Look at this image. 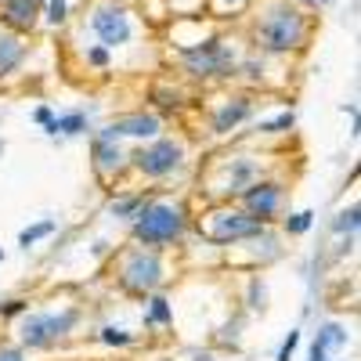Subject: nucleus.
Listing matches in <instances>:
<instances>
[{
    "mask_svg": "<svg viewBox=\"0 0 361 361\" xmlns=\"http://www.w3.org/2000/svg\"><path fill=\"white\" fill-rule=\"evenodd\" d=\"M314 37V18L289 0H264L253 22V40L271 58H289L304 51Z\"/></svg>",
    "mask_w": 361,
    "mask_h": 361,
    "instance_id": "f257e3e1",
    "label": "nucleus"
},
{
    "mask_svg": "<svg viewBox=\"0 0 361 361\" xmlns=\"http://www.w3.org/2000/svg\"><path fill=\"white\" fill-rule=\"evenodd\" d=\"M130 224H134V238L141 246L170 250L177 243H185V235L192 228V214L180 199H148Z\"/></svg>",
    "mask_w": 361,
    "mask_h": 361,
    "instance_id": "f03ea898",
    "label": "nucleus"
},
{
    "mask_svg": "<svg viewBox=\"0 0 361 361\" xmlns=\"http://www.w3.org/2000/svg\"><path fill=\"white\" fill-rule=\"evenodd\" d=\"M83 322L80 307H47V311H22L18 343L25 350H47L54 343L69 340Z\"/></svg>",
    "mask_w": 361,
    "mask_h": 361,
    "instance_id": "7ed1b4c3",
    "label": "nucleus"
},
{
    "mask_svg": "<svg viewBox=\"0 0 361 361\" xmlns=\"http://www.w3.org/2000/svg\"><path fill=\"white\" fill-rule=\"evenodd\" d=\"M177 58L192 80H231L238 66V54L224 37H199L195 44L177 47Z\"/></svg>",
    "mask_w": 361,
    "mask_h": 361,
    "instance_id": "20e7f679",
    "label": "nucleus"
},
{
    "mask_svg": "<svg viewBox=\"0 0 361 361\" xmlns=\"http://www.w3.org/2000/svg\"><path fill=\"white\" fill-rule=\"evenodd\" d=\"M166 282V264L159 257V250L152 246H130L123 257H119V267H116V286L130 293V296H148L156 293L159 286Z\"/></svg>",
    "mask_w": 361,
    "mask_h": 361,
    "instance_id": "39448f33",
    "label": "nucleus"
},
{
    "mask_svg": "<svg viewBox=\"0 0 361 361\" xmlns=\"http://www.w3.org/2000/svg\"><path fill=\"white\" fill-rule=\"evenodd\" d=\"M90 18V33L98 37L102 47L109 51H119V47H127L137 33V22H134V11L127 0H98V4H90L87 11Z\"/></svg>",
    "mask_w": 361,
    "mask_h": 361,
    "instance_id": "423d86ee",
    "label": "nucleus"
},
{
    "mask_svg": "<svg viewBox=\"0 0 361 361\" xmlns=\"http://www.w3.org/2000/svg\"><path fill=\"white\" fill-rule=\"evenodd\" d=\"M264 228H267L264 221H257L253 214H246L243 206H228V202L217 206L214 214H209V217L199 224L202 238H206V243H214V246H238V243H250V238H257Z\"/></svg>",
    "mask_w": 361,
    "mask_h": 361,
    "instance_id": "0eeeda50",
    "label": "nucleus"
},
{
    "mask_svg": "<svg viewBox=\"0 0 361 361\" xmlns=\"http://www.w3.org/2000/svg\"><path fill=\"white\" fill-rule=\"evenodd\" d=\"M185 159H188V148L180 137H152L148 145H141L137 152H130V166L148 177V180H166L173 173L185 170Z\"/></svg>",
    "mask_w": 361,
    "mask_h": 361,
    "instance_id": "6e6552de",
    "label": "nucleus"
},
{
    "mask_svg": "<svg viewBox=\"0 0 361 361\" xmlns=\"http://www.w3.org/2000/svg\"><path fill=\"white\" fill-rule=\"evenodd\" d=\"M282 199H286V185H282V180H264V177H257L253 185L243 188V195H238V202H243L246 214H253L264 224H271L279 217Z\"/></svg>",
    "mask_w": 361,
    "mask_h": 361,
    "instance_id": "1a4fd4ad",
    "label": "nucleus"
},
{
    "mask_svg": "<svg viewBox=\"0 0 361 361\" xmlns=\"http://www.w3.org/2000/svg\"><path fill=\"white\" fill-rule=\"evenodd\" d=\"M163 134V119L156 112H127V116H116L112 123H105L98 130V137H109V141H123V137H134V141H152Z\"/></svg>",
    "mask_w": 361,
    "mask_h": 361,
    "instance_id": "9d476101",
    "label": "nucleus"
},
{
    "mask_svg": "<svg viewBox=\"0 0 361 361\" xmlns=\"http://www.w3.org/2000/svg\"><path fill=\"white\" fill-rule=\"evenodd\" d=\"M221 173L224 180L217 185V199H238L243 188H250L257 177H264V166L257 156H228L221 163Z\"/></svg>",
    "mask_w": 361,
    "mask_h": 361,
    "instance_id": "9b49d317",
    "label": "nucleus"
},
{
    "mask_svg": "<svg viewBox=\"0 0 361 361\" xmlns=\"http://www.w3.org/2000/svg\"><path fill=\"white\" fill-rule=\"evenodd\" d=\"M90 166L102 180H116L130 166V156L123 152V145L119 141H109V137H94V152H90Z\"/></svg>",
    "mask_w": 361,
    "mask_h": 361,
    "instance_id": "f8f14e48",
    "label": "nucleus"
},
{
    "mask_svg": "<svg viewBox=\"0 0 361 361\" xmlns=\"http://www.w3.org/2000/svg\"><path fill=\"white\" fill-rule=\"evenodd\" d=\"M0 25L15 33H33L40 25V0H0Z\"/></svg>",
    "mask_w": 361,
    "mask_h": 361,
    "instance_id": "ddd939ff",
    "label": "nucleus"
},
{
    "mask_svg": "<svg viewBox=\"0 0 361 361\" xmlns=\"http://www.w3.org/2000/svg\"><path fill=\"white\" fill-rule=\"evenodd\" d=\"M253 116V98L250 94H235V98H224L214 112V119H209V127H214V134H231L235 127H243L246 119Z\"/></svg>",
    "mask_w": 361,
    "mask_h": 361,
    "instance_id": "4468645a",
    "label": "nucleus"
},
{
    "mask_svg": "<svg viewBox=\"0 0 361 361\" xmlns=\"http://www.w3.org/2000/svg\"><path fill=\"white\" fill-rule=\"evenodd\" d=\"M347 343H350L347 325L325 322V325H318V336H314V343H311V350H307V361H329V354L343 350Z\"/></svg>",
    "mask_w": 361,
    "mask_h": 361,
    "instance_id": "2eb2a0df",
    "label": "nucleus"
},
{
    "mask_svg": "<svg viewBox=\"0 0 361 361\" xmlns=\"http://www.w3.org/2000/svg\"><path fill=\"white\" fill-rule=\"evenodd\" d=\"M22 62H25V40H22V33L0 25V80L11 76Z\"/></svg>",
    "mask_w": 361,
    "mask_h": 361,
    "instance_id": "dca6fc26",
    "label": "nucleus"
},
{
    "mask_svg": "<svg viewBox=\"0 0 361 361\" xmlns=\"http://www.w3.org/2000/svg\"><path fill=\"white\" fill-rule=\"evenodd\" d=\"M90 130V116L83 109H73V112H62V116H54L51 123L44 127V134L51 137H80Z\"/></svg>",
    "mask_w": 361,
    "mask_h": 361,
    "instance_id": "f3484780",
    "label": "nucleus"
},
{
    "mask_svg": "<svg viewBox=\"0 0 361 361\" xmlns=\"http://www.w3.org/2000/svg\"><path fill=\"white\" fill-rule=\"evenodd\" d=\"M148 199H152L148 192H123V195H116V199L109 202V214L119 217V221H134L141 209H145Z\"/></svg>",
    "mask_w": 361,
    "mask_h": 361,
    "instance_id": "a211bd4d",
    "label": "nucleus"
},
{
    "mask_svg": "<svg viewBox=\"0 0 361 361\" xmlns=\"http://www.w3.org/2000/svg\"><path fill=\"white\" fill-rule=\"evenodd\" d=\"M145 325L148 329H166L173 325V304L156 289V293H148V311H145Z\"/></svg>",
    "mask_w": 361,
    "mask_h": 361,
    "instance_id": "6ab92c4d",
    "label": "nucleus"
},
{
    "mask_svg": "<svg viewBox=\"0 0 361 361\" xmlns=\"http://www.w3.org/2000/svg\"><path fill=\"white\" fill-rule=\"evenodd\" d=\"M54 231H58V221H54V217L37 221V224H29V228H22V231H18V246H22V250H29V246L44 243V238H47V235H54Z\"/></svg>",
    "mask_w": 361,
    "mask_h": 361,
    "instance_id": "aec40b11",
    "label": "nucleus"
},
{
    "mask_svg": "<svg viewBox=\"0 0 361 361\" xmlns=\"http://www.w3.org/2000/svg\"><path fill=\"white\" fill-rule=\"evenodd\" d=\"M357 228H361V209H357V202L347 206V209H340L336 221H333V231H336V235H347V238H354Z\"/></svg>",
    "mask_w": 361,
    "mask_h": 361,
    "instance_id": "412c9836",
    "label": "nucleus"
},
{
    "mask_svg": "<svg viewBox=\"0 0 361 361\" xmlns=\"http://www.w3.org/2000/svg\"><path fill=\"white\" fill-rule=\"evenodd\" d=\"M293 127H296V112L286 109V112H279L275 119H260V123H257V134H289Z\"/></svg>",
    "mask_w": 361,
    "mask_h": 361,
    "instance_id": "4be33fe9",
    "label": "nucleus"
},
{
    "mask_svg": "<svg viewBox=\"0 0 361 361\" xmlns=\"http://www.w3.org/2000/svg\"><path fill=\"white\" fill-rule=\"evenodd\" d=\"M40 22H47V25H66L69 22V0H40Z\"/></svg>",
    "mask_w": 361,
    "mask_h": 361,
    "instance_id": "5701e85b",
    "label": "nucleus"
},
{
    "mask_svg": "<svg viewBox=\"0 0 361 361\" xmlns=\"http://www.w3.org/2000/svg\"><path fill=\"white\" fill-rule=\"evenodd\" d=\"M311 224H314L311 209H296V214H289V217L282 221V231H286V235H307Z\"/></svg>",
    "mask_w": 361,
    "mask_h": 361,
    "instance_id": "b1692460",
    "label": "nucleus"
},
{
    "mask_svg": "<svg viewBox=\"0 0 361 361\" xmlns=\"http://www.w3.org/2000/svg\"><path fill=\"white\" fill-rule=\"evenodd\" d=\"M98 340H102L105 347H130L137 336H134V333H127V329H119V325H105L102 333H98Z\"/></svg>",
    "mask_w": 361,
    "mask_h": 361,
    "instance_id": "393cba45",
    "label": "nucleus"
},
{
    "mask_svg": "<svg viewBox=\"0 0 361 361\" xmlns=\"http://www.w3.org/2000/svg\"><path fill=\"white\" fill-rule=\"evenodd\" d=\"M166 11H170L173 18L202 15V11H206V0H166Z\"/></svg>",
    "mask_w": 361,
    "mask_h": 361,
    "instance_id": "a878e982",
    "label": "nucleus"
},
{
    "mask_svg": "<svg viewBox=\"0 0 361 361\" xmlns=\"http://www.w3.org/2000/svg\"><path fill=\"white\" fill-rule=\"evenodd\" d=\"M180 98H185V94H180L177 87H166V83L152 87V102H156V105H163V109H180V105H185Z\"/></svg>",
    "mask_w": 361,
    "mask_h": 361,
    "instance_id": "bb28decb",
    "label": "nucleus"
},
{
    "mask_svg": "<svg viewBox=\"0 0 361 361\" xmlns=\"http://www.w3.org/2000/svg\"><path fill=\"white\" fill-rule=\"evenodd\" d=\"M83 58H87L90 69H109V66H112V51L102 47V44H90V47L83 51Z\"/></svg>",
    "mask_w": 361,
    "mask_h": 361,
    "instance_id": "cd10ccee",
    "label": "nucleus"
},
{
    "mask_svg": "<svg viewBox=\"0 0 361 361\" xmlns=\"http://www.w3.org/2000/svg\"><path fill=\"white\" fill-rule=\"evenodd\" d=\"M246 304H250V311H264L267 307V286H264V279H250Z\"/></svg>",
    "mask_w": 361,
    "mask_h": 361,
    "instance_id": "c85d7f7f",
    "label": "nucleus"
},
{
    "mask_svg": "<svg viewBox=\"0 0 361 361\" xmlns=\"http://www.w3.org/2000/svg\"><path fill=\"white\" fill-rule=\"evenodd\" d=\"M257 0H206V11H246V8H253Z\"/></svg>",
    "mask_w": 361,
    "mask_h": 361,
    "instance_id": "c756f323",
    "label": "nucleus"
},
{
    "mask_svg": "<svg viewBox=\"0 0 361 361\" xmlns=\"http://www.w3.org/2000/svg\"><path fill=\"white\" fill-rule=\"evenodd\" d=\"M296 347H300V329H289V336L282 340V347H279V354H275V361H293V354H296Z\"/></svg>",
    "mask_w": 361,
    "mask_h": 361,
    "instance_id": "7c9ffc66",
    "label": "nucleus"
},
{
    "mask_svg": "<svg viewBox=\"0 0 361 361\" xmlns=\"http://www.w3.org/2000/svg\"><path fill=\"white\" fill-rule=\"evenodd\" d=\"M296 4L304 8V11H325V8H333L336 0H296Z\"/></svg>",
    "mask_w": 361,
    "mask_h": 361,
    "instance_id": "2f4dec72",
    "label": "nucleus"
},
{
    "mask_svg": "<svg viewBox=\"0 0 361 361\" xmlns=\"http://www.w3.org/2000/svg\"><path fill=\"white\" fill-rule=\"evenodd\" d=\"M33 119H37V123H40V127H47V123H51V119H54V109H51V105H37V112H33Z\"/></svg>",
    "mask_w": 361,
    "mask_h": 361,
    "instance_id": "473e14b6",
    "label": "nucleus"
},
{
    "mask_svg": "<svg viewBox=\"0 0 361 361\" xmlns=\"http://www.w3.org/2000/svg\"><path fill=\"white\" fill-rule=\"evenodd\" d=\"M343 112H350V134L357 137V134H361V116H357V105H343Z\"/></svg>",
    "mask_w": 361,
    "mask_h": 361,
    "instance_id": "72a5a7b5",
    "label": "nucleus"
},
{
    "mask_svg": "<svg viewBox=\"0 0 361 361\" xmlns=\"http://www.w3.org/2000/svg\"><path fill=\"white\" fill-rule=\"evenodd\" d=\"M29 304H25V300H11V304L4 307V311H0V314H8V318H15V314H22Z\"/></svg>",
    "mask_w": 361,
    "mask_h": 361,
    "instance_id": "f704fd0d",
    "label": "nucleus"
},
{
    "mask_svg": "<svg viewBox=\"0 0 361 361\" xmlns=\"http://www.w3.org/2000/svg\"><path fill=\"white\" fill-rule=\"evenodd\" d=\"M0 361H25L18 347H0Z\"/></svg>",
    "mask_w": 361,
    "mask_h": 361,
    "instance_id": "c9c22d12",
    "label": "nucleus"
},
{
    "mask_svg": "<svg viewBox=\"0 0 361 361\" xmlns=\"http://www.w3.org/2000/svg\"><path fill=\"white\" fill-rule=\"evenodd\" d=\"M0 264H4V250H0Z\"/></svg>",
    "mask_w": 361,
    "mask_h": 361,
    "instance_id": "e433bc0d",
    "label": "nucleus"
},
{
    "mask_svg": "<svg viewBox=\"0 0 361 361\" xmlns=\"http://www.w3.org/2000/svg\"><path fill=\"white\" fill-rule=\"evenodd\" d=\"M159 361H173V357H159Z\"/></svg>",
    "mask_w": 361,
    "mask_h": 361,
    "instance_id": "4c0bfd02",
    "label": "nucleus"
}]
</instances>
